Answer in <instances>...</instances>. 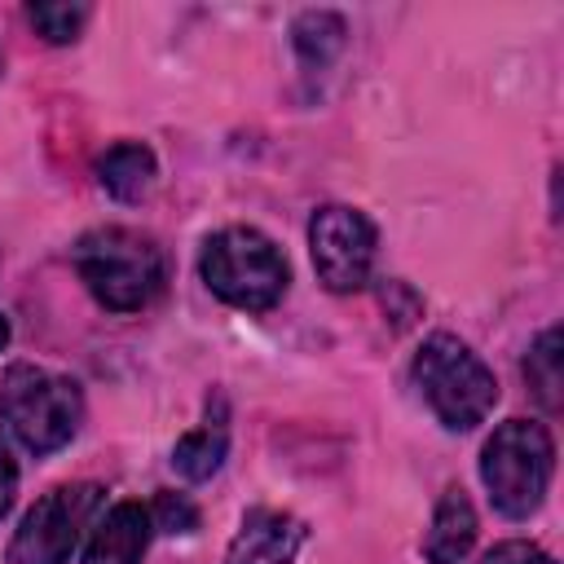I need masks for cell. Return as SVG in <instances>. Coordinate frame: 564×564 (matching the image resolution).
<instances>
[{
	"instance_id": "cell-19",
	"label": "cell",
	"mask_w": 564,
	"mask_h": 564,
	"mask_svg": "<svg viewBox=\"0 0 564 564\" xmlns=\"http://www.w3.org/2000/svg\"><path fill=\"white\" fill-rule=\"evenodd\" d=\"M9 344V322H4V313H0V348Z\"/></svg>"
},
{
	"instance_id": "cell-16",
	"label": "cell",
	"mask_w": 564,
	"mask_h": 564,
	"mask_svg": "<svg viewBox=\"0 0 564 564\" xmlns=\"http://www.w3.org/2000/svg\"><path fill=\"white\" fill-rule=\"evenodd\" d=\"M150 520H154V529H163V533H194V529H198V507H194L185 494L163 489V494L154 498V507H150Z\"/></svg>"
},
{
	"instance_id": "cell-12",
	"label": "cell",
	"mask_w": 564,
	"mask_h": 564,
	"mask_svg": "<svg viewBox=\"0 0 564 564\" xmlns=\"http://www.w3.org/2000/svg\"><path fill=\"white\" fill-rule=\"evenodd\" d=\"M154 176H159V163L145 141H119L97 159V185L115 203H141L154 189Z\"/></svg>"
},
{
	"instance_id": "cell-15",
	"label": "cell",
	"mask_w": 564,
	"mask_h": 564,
	"mask_svg": "<svg viewBox=\"0 0 564 564\" xmlns=\"http://www.w3.org/2000/svg\"><path fill=\"white\" fill-rule=\"evenodd\" d=\"M26 18L48 44H70L88 22V4H31Z\"/></svg>"
},
{
	"instance_id": "cell-17",
	"label": "cell",
	"mask_w": 564,
	"mask_h": 564,
	"mask_svg": "<svg viewBox=\"0 0 564 564\" xmlns=\"http://www.w3.org/2000/svg\"><path fill=\"white\" fill-rule=\"evenodd\" d=\"M480 564H555V560L533 542H498L494 551H485Z\"/></svg>"
},
{
	"instance_id": "cell-7",
	"label": "cell",
	"mask_w": 564,
	"mask_h": 564,
	"mask_svg": "<svg viewBox=\"0 0 564 564\" xmlns=\"http://www.w3.org/2000/svg\"><path fill=\"white\" fill-rule=\"evenodd\" d=\"M375 247H379V229L357 207L326 203L308 220V256H313L317 282L326 291H339V295L344 291H361L370 282Z\"/></svg>"
},
{
	"instance_id": "cell-10",
	"label": "cell",
	"mask_w": 564,
	"mask_h": 564,
	"mask_svg": "<svg viewBox=\"0 0 564 564\" xmlns=\"http://www.w3.org/2000/svg\"><path fill=\"white\" fill-rule=\"evenodd\" d=\"M225 449H229V414H225V401L216 397V401H207V419L172 445V467L198 485L220 471Z\"/></svg>"
},
{
	"instance_id": "cell-4",
	"label": "cell",
	"mask_w": 564,
	"mask_h": 564,
	"mask_svg": "<svg viewBox=\"0 0 564 564\" xmlns=\"http://www.w3.org/2000/svg\"><path fill=\"white\" fill-rule=\"evenodd\" d=\"M414 383L423 392V401L432 405V414L449 427V432H471L476 423H485V414L498 401V379L494 370L458 339V335H432L419 352H414Z\"/></svg>"
},
{
	"instance_id": "cell-1",
	"label": "cell",
	"mask_w": 564,
	"mask_h": 564,
	"mask_svg": "<svg viewBox=\"0 0 564 564\" xmlns=\"http://www.w3.org/2000/svg\"><path fill=\"white\" fill-rule=\"evenodd\" d=\"M70 260H75L79 282L110 313H137V308H145L163 291V278H167V264H163L159 242L150 234H141V229H128V225L88 229L75 242Z\"/></svg>"
},
{
	"instance_id": "cell-8",
	"label": "cell",
	"mask_w": 564,
	"mask_h": 564,
	"mask_svg": "<svg viewBox=\"0 0 564 564\" xmlns=\"http://www.w3.org/2000/svg\"><path fill=\"white\" fill-rule=\"evenodd\" d=\"M308 529L291 511L278 507H251L225 551V564H291L304 546Z\"/></svg>"
},
{
	"instance_id": "cell-2",
	"label": "cell",
	"mask_w": 564,
	"mask_h": 564,
	"mask_svg": "<svg viewBox=\"0 0 564 564\" xmlns=\"http://www.w3.org/2000/svg\"><path fill=\"white\" fill-rule=\"evenodd\" d=\"M198 273L216 300H225L229 308H242V313L273 308L291 282V269H286V256L278 251V242L251 225H229V229L212 234L203 242Z\"/></svg>"
},
{
	"instance_id": "cell-3",
	"label": "cell",
	"mask_w": 564,
	"mask_h": 564,
	"mask_svg": "<svg viewBox=\"0 0 564 564\" xmlns=\"http://www.w3.org/2000/svg\"><path fill=\"white\" fill-rule=\"evenodd\" d=\"M555 471V445L551 432L538 419H507L494 427V436L480 449V480L489 489V502L507 520H529Z\"/></svg>"
},
{
	"instance_id": "cell-9",
	"label": "cell",
	"mask_w": 564,
	"mask_h": 564,
	"mask_svg": "<svg viewBox=\"0 0 564 564\" xmlns=\"http://www.w3.org/2000/svg\"><path fill=\"white\" fill-rule=\"evenodd\" d=\"M154 520L141 502H115L84 546V564H141Z\"/></svg>"
},
{
	"instance_id": "cell-6",
	"label": "cell",
	"mask_w": 564,
	"mask_h": 564,
	"mask_svg": "<svg viewBox=\"0 0 564 564\" xmlns=\"http://www.w3.org/2000/svg\"><path fill=\"white\" fill-rule=\"evenodd\" d=\"M97 507H101V485H93V480L48 489L22 516V524L9 542V564H66L79 533L97 516Z\"/></svg>"
},
{
	"instance_id": "cell-13",
	"label": "cell",
	"mask_w": 564,
	"mask_h": 564,
	"mask_svg": "<svg viewBox=\"0 0 564 564\" xmlns=\"http://www.w3.org/2000/svg\"><path fill=\"white\" fill-rule=\"evenodd\" d=\"M344 18L339 13H326V9H308L295 18L291 26V40H295V53H300V66L308 75L326 70L339 53H344Z\"/></svg>"
},
{
	"instance_id": "cell-11",
	"label": "cell",
	"mask_w": 564,
	"mask_h": 564,
	"mask_svg": "<svg viewBox=\"0 0 564 564\" xmlns=\"http://www.w3.org/2000/svg\"><path fill=\"white\" fill-rule=\"evenodd\" d=\"M476 542V507L471 498L449 485L432 511V524H427V538H423V555L432 564H458Z\"/></svg>"
},
{
	"instance_id": "cell-5",
	"label": "cell",
	"mask_w": 564,
	"mask_h": 564,
	"mask_svg": "<svg viewBox=\"0 0 564 564\" xmlns=\"http://www.w3.org/2000/svg\"><path fill=\"white\" fill-rule=\"evenodd\" d=\"M0 419L31 454H53L79 432V383L44 366H9L0 379Z\"/></svg>"
},
{
	"instance_id": "cell-14",
	"label": "cell",
	"mask_w": 564,
	"mask_h": 564,
	"mask_svg": "<svg viewBox=\"0 0 564 564\" xmlns=\"http://www.w3.org/2000/svg\"><path fill=\"white\" fill-rule=\"evenodd\" d=\"M524 379L533 388V397L542 401V410H560V326H546L529 357H524Z\"/></svg>"
},
{
	"instance_id": "cell-18",
	"label": "cell",
	"mask_w": 564,
	"mask_h": 564,
	"mask_svg": "<svg viewBox=\"0 0 564 564\" xmlns=\"http://www.w3.org/2000/svg\"><path fill=\"white\" fill-rule=\"evenodd\" d=\"M13 498H18V463H13V454H9V445L0 436V520L9 516Z\"/></svg>"
}]
</instances>
